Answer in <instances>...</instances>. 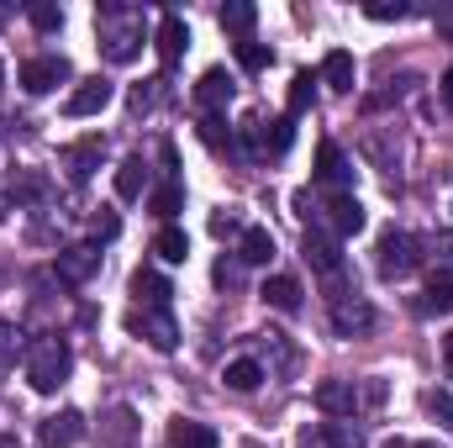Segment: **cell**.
<instances>
[{
  "instance_id": "cell-2",
  "label": "cell",
  "mask_w": 453,
  "mask_h": 448,
  "mask_svg": "<svg viewBox=\"0 0 453 448\" xmlns=\"http://www.w3.org/2000/svg\"><path fill=\"white\" fill-rule=\"evenodd\" d=\"M69 369H74V353H69L64 337H37V343L27 348V380H32V390L53 396V390L69 380Z\"/></svg>"
},
{
  "instance_id": "cell-22",
  "label": "cell",
  "mask_w": 453,
  "mask_h": 448,
  "mask_svg": "<svg viewBox=\"0 0 453 448\" xmlns=\"http://www.w3.org/2000/svg\"><path fill=\"white\" fill-rule=\"evenodd\" d=\"M148 190V164H142V153H132V158H121V169H116V196L121 201H137Z\"/></svg>"
},
{
  "instance_id": "cell-46",
  "label": "cell",
  "mask_w": 453,
  "mask_h": 448,
  "mask_svg": "<svg viewBox=\"0 0 453 448\" xmlns=\"http://www.w3.org/2000/svg\"><path fill=\"white\" fill-rule=\"evenodd\" d=\"M0 85H5V69H0Z\"/></svg>"
},
{
  "instance_id": "cell-12",
  "label": "cell",
  "mask_w": 453,
  "mask_h": 448,
  "mask_svg": "<svg viewBox=\"0 0 453 448\" xmlns=\"http://www.w3.org/2000/svg\"><path fill=\"white\" fill-rule=\"evenodd\" d=\"M185 42H190V27H185L174 11H164V16H158V37H153V48H158V58H164V69H174V64L185 58Z\"/></svg>"
},
{
  "instance_id": "cell-24",
  "label": "cell",
  "mask_w": 453,
  "mask_h": 448,
  "mask_svg": "<svg viewBox=\"0 0 453 448\" xmlns=\"http://www.w3.org/2000/svg\"><path fill=\"white\" fill-rule=\"evenodd\" d=\"M132 296H137L142 306H169L174 290H169V280H164L158 269H137V274H132Z\"/></svg>"
},
{
  "instance_id": "cell-35",
  "label": "cell",
  "mask_w": 453,
  "mask_h": 448,
  "mask_svg": "<svg viewBox=\"0 0 453 448\" xmlns=\"http://www.w3.org/2000/svg\"><path fill=\"white\" fill-rule=\"evenodd\" d=\"M158 85H164V80H142V85L132 90V112H137V116H142V112H153V106H158Z\"/></svg>"
},
{
  "instance_id": "cell-10",
  "label": "cell",
  "mask_w": 453,
  "mask_h": 448,
  "mask_svg": "<svg viewBox=\"0 0 453 448\" xmlns=\"http://www.w3.org/2000/svg\"><path fill=\"white\" fill-rule=\"evenodd\" d=\"M85 438V417L80 412H53V417H42V428H37V448H69Z\"/></svg>"
},
{
  "instance_id": "cell-13",
  "label": "cell",
  "mask_w": 453,
  "mask_h": 448,
  "mask_svg": "<svg viewBox=\"0 0 453 448\" xmlns=\"http://www.w3.org/2000/svg\"><path fill=\"white\" fill-rule=\"evenodd\" d=\"M301 253H306V264H311L317 274H338L342 269V248H338V237H327V232H306Z\"/></svg>"
},
{
  "instance_id": "cell-28",
  "label": "cell",
  "mask_w": 453,
  "mask_h": 448,
  "mask_svg": "<svg viewBox=\"0 0 453 448\" xmlns=\"http://www.w3.org/2000/svg\"><path fill=\"white\" fill-rule=\"evenodd\" d=\"M449 306H453V274H443V269H438V274L427 280V296H422V312H449Z\"/></svg>"
},
{
  "instance_id": "cell-34",
  "label": "cell",
  "mask_w": 453,
  "mask_h": 448,
  "mask_svg": "<svg viewBox=\"0 0 453 448\" xmlns=\"http://www.w3.org/2000/svg\"><path fill=\"white\" fill-rule=\"evenodd\" d=\"M27 16H32V27H37V32H58V27H64V11H58V5H42V0H37V5H27Z\"/></svg>"
},
{
  "instance_id": "cell-3",
  "label": "cell",
  "mask_w": 453,
  "mask_h": 448,
  "mask_svg": "<svg viewBox=\"0 0 453 448\" xmlns=\"http://www.w3.org/2000/svg\"><path fill=\"white\" fill-rule=\"evenodd\" d=\"M422 264V253H417V237L411 232H385L380 243H374V269H380V280H406L411 269Z\"/></svg>"
},
{
  "instance_id": "cell-25",
  "label": "cell",
  "mask_w": 453,
  "mask_h": 448,
  "mask_svg": "<svg viewBox=\"0 0 453 448\" xmlns=\"http://www.w3.org/2000/svg\"><path fill=\"white\" fill-rule=\"evenodd\" d=\"M153 253L164 259V264H185L190 259V237H185V227H158V237H153Z\"/></svg>"
},
{
  "instance_id": "cell-26",
  "label": "cell",
  "mask_w": 453,
  "mask_h": 448,
  "mask_svg": "<svg viewBox=\"0 0 453 448\" xmlns=\"http://www.w3.org/2000/svg\"><path fill=\"white\" fill-rule=\"evenodd\" d=\"M222 380L232 385V390H242V396H248V390H258V385H264V364H258V359H232Z\"/></svg>"
},
{
  "instance_id": "cell-20",
  "label": "cell",
  "mask_w": 453,
  "mask_h": 448,
  "mask_svg": "<svg viewBox=\"0 0 453 448\" xmlns=\"http://www.w3.org/2000/svg\"><path fill=\"white\" fill-rule=\"evenodd\" d=\"M353 80H358V69H353V53L333 48V53L322 58V85H327V90H338V96H348V90H353Z\"/></svg>"
},
{
  "instance_id": "cell-18",
  "label": "cell",
  "mask_w": 453,
  "mask_h": 448,
  "mask_svg": "<svg viewBox=\"0 0 453 448\" xmlns=\"http://www.w3.org/2000/svg\"><path fill=\"white\" fill-rule=\"evenodd\" d=\"M258 296H264V306H274V312H301V280H290V274H269Z\"/></svg>"
},
{
  "instance_id": "cell-14",
  "label": "cell",
  "mask_w": 453,
  "mask_h": 448,
  "mask_svg": "<svg viewBox=\"0 0 453 448\" xmlns=\"http://www.w3.org/2000/svg\"><path fill=\"white\" fill-rule=\"evenodd\" d=\"M327 227H333V237H353V232H364V206H358L348 190H338V196L327 201Z\"/></svg>"
},
{
  "instance_id": "cell-27",
  "label": "cell",
  "mask_w": 453,
  "mask_h": 448,
  "mask_svg": "<svg viewBox=\"0 0 453 448\" xmlns=\"http://www.w3.org/2000/svg\"><path fill=\"white\" fill-rule=\"evenodd\" d=\"M253 21H258V5H248V0H226V5H222V27L232 32V37H242V42H248Z\"/></svg>"
},
{
  "instance_id": "cell-8",
  "label": "cell",
  "mask_w": 453,
  "mask_h": 448,
  "mask_svg": "<svg viewBox=\"0 0 453 448\" xmlns=\"http://www.w3.org/2000/svg\"><path fill=\"white\" fill-rule=\"evenodd\" d=\"M111 96H116V85L111 80H80L74 90H69V101H64V116H96V112H106L111 106Z\"/></svg>"
},
{
  "instance_id": "cell-1",
  "label": "cell",
  "mask_w": 453,
  "mask_h": 448,
  "mask_svg": "<svg viewBox=\"0 0 453 448\" xmlns=\"http://www.w3.org/2000/svg\"><path fill=\"white\" fill-rule=\"evenodd\" d=\"M96 27H101V48L111 64H132L142 53V11L137 5H101L96 11Z\"/></svg>"
},
{
  "instance_id": "cell-43",
  "label": "cell",
  "mask_w": 453,
  "mask_h": 448,
  "mask_svg": "<svg viewBox=\"0 0 453 448\" xmlns=\"http://www.w3.org/2000/svg\"><path fill=\"white\" fill-rule=\"evenodd\" d=\"M443 101H449V112H453V69L443 74Z\"/></svg>"
},
{
  "instance_id": "cell-38",
  "label": "cell",
  "mask_w": 453,
  "mask_h": 448,
  "mask_svg": "<svg viewBox=\"0 0 453 448\" xmlns=\"http://www.w3.org/2000/svg\"><path fill=\"white\" fill-rule=\"evenodd\" d=\"M327 433H333V448H364V438L348 433V428H327Z\"/></svg>"
},
{
  "instance_id": "cell-11",
  "label": "cell",
  "mask_w": 453,
  "mask_h": 448,
  "mask_svg": "<svg viewBox=\"0 0 453 448\" xmlns=\"http://www.w3.org/2000/svg\"><path fill=\"white\" fill-rule=\"evenodd\" d=\"M333 328L342 337H358L374 328V306L369 301H358V296H333Z\"/></svg>"
},
{
  "instance_id": "cell-21",
  "label": "cell",
  "mask_w": 453,
  "mask_h": 448,
  "mask_svg": "<svg viewBox=\"0 0 453 448\" xmlns=\"http://www.w3.org/2000/svg\"><path fill=\"white\" fill-rule=\"evenodd\" d=\"M169 448H222V438H217L206 422L180 417V422H169Z\"/></svg>"
},
{
  "instance_id": "cell-30",
  "label": "cell",
  "mask_w": 453,
  "mask_h": 448,
  "mask_svg": "<svg viewBox=\"0 0 453 448\" xmlns=\"http://www.w3.org/2000/svg\"><path fill=\"white\" fill-rule=\"evenodd\" d=\"M21 348H27V343H21V328H16V322H0V369H11V364L21 359Z\"/></svg>"
},
{
  "instance_id": "cell-39",
  "label": "cell",
  "mask_w": 453,
  "mask_h": 448,
  "mask_svg": "<svg viewBox=\"0 0 453 448\" xmlns=\"http://www.w3.org/2000/svg\"><path fill=\"white\" fill-rule=\"evenodd\" d=\"M217 280H222V285H237L242 274H237V269H232V264H226V259H222V264H217Z\"/></svg>"
},
{
  "instance_id": "cell-32",
  "label": "cell",
  "mask_w": 453,
  "mask_h": 448,
  "mask_svg": "<svg viewBox=\"0 0 453 448\" xmlns=\"http://www.w3.org/2000/svg\"><path fill=\"white\" fill-rule=\"evenodd\" d=\"M311 85H317V80H311L306 69H301V74L290 80V116H301L306 106H311V101H317V90H311Z\"/></svg>"
},
{
  "instance_id": "cell-15",
  "label": "cell",
  "mask_w": 453,
  "mask_h": 448,
  "mask_svg": "<svg viewBox=\"0 0 453 448\" xmlns=\"http://www.w3.org/2000/svg\"><path fill=\"white\" fill-rule=\"evenodd\" d=\"M196 101H201L211 116L226 112V106H232V74H226V69H206L201 85H196Z\"/></svg>"
},
{
  "instance_id": "cell-36",
  "label": "cell",
  "mask_w": 453,
  "mask_h": 448,
  "mask_svg": "<svg viewBox=\"0 0 453 448\" xmlns=\"http://www.w3.org/2000/svg\"><path fill=\"white\" fill-rule=\"evenodd\" d=\"M427 412H433L443 428H453V396L449 390H427Z\"/></svg>"
},
{
  "instance_id": "cell-9",
  "label": "cell",
  "mask_w": 453,
  "mask_h": 448,
  "mask_svg": "<svg viewBox=\"0 0 453 448\" xmlns=\"http://www.w3.org/2000/svg\"><path fill=\"white\" fill-rule=\"evenodd\" d=\"M317 406L327 417H353L364 406V390H358V380H322L317 385Z\"/></svg>"
},
{
  "instance_id": "cell-23",
  "label": "cell",
  "mask_w": 453,
  "mask_h": 448,
  "mask_svg": "<svg viewBox=\"0 0 453 448\" xmlns=\"http://www.w3.org/2000/svg\"><path fill=\"white\" fill-rule=\"evenodd\" d=\"M237 259H242V264H269V259H274V237H269V227H242V237H237Z\"/></svg>"
},
{
  "instance_id": "cell-41",
  "label": "cell",
  "mask_w": 453,
  "mask_h": 448,
  "mask_svg": "<svg viewBox=\"0 0 453 448\" xmlns=\"http://www.w3.org/2000/svg\"><path fill=\"white\" fill-rule=\"evenodd\" d=\"M438 27L453 37V5H438Z\"/></svg>"
},
{
  "instance_id": "cell-37",
  "label": "cell",
  "mask_w": 453,
  "mask_h": 448,
  "mask_svg": "<svg viewBox=\"0 0 453 448\" xmlns=\"http://www.w3.org/2000/svg\"><path fill=\"white\" fill-rule=\"evenodd\" d=\"M296 448H333V433H327V428H301Z\"/></svg>"
},
{
  "instance_id": "cell-45",
  "label": "cell",
  "mask_w": 453,
  "mask_h": 448,
  "mask_svg": "<svg viewBox=\"0 0 453 448\" xmlns=\"http://www.w3.org/2000/svg\"><path fill=\"white\" fill-rule=\"evenodd\" d=\"M5 206H11V201H5V196H0V217H5Z\"/></svg>"
},
{
  "instance_id": "cell-19",
  "label": "cell",
  "mask_w": 453,
  "mask_h": 448,
  "mask_svg": "<svg viewBox=\"0 0 453 448\" xmlns=\"http://www.w3.org/2000/svg\"><path fill=\"white\" fill-rule=\"evenodd\" d=\"M317 180H322V185H338V190L353 180V164L342 158L338 143H322V148H317Z\"/></svg>"
},
{
  "instance_id": "cell-44",
  "label": "cell",
  "mask_w": 453,
  "mask_h": 448,
  "mask_svg": "<svg viewBox=\"0 0 453 448\" xmlns=\"http://www.w3.org/2000/svg\"><path fill=\"white\" fill-rule=\"evenodd\" d=\"M443 359H449V369H453V333L443 337Z\"/></svg>"
},
{
  "instance_id": "cell-6",
  "label": "cell",
  "mask_w": 453,
  "mask_h": 448,
  "mask_svg": "<svg viewBox=\"0 0 453 448\" xmlns=\"http://www.w3.org/2000/svg\"><path fill=\"white\" fill-rule=\"evenodd\" d=\"M96 269H101V243H74V248H64L58 264H53V274H58L69 290H80Z\"/></svg>"
},
{
  "instance_id": "cell-7",
  "label": "cell",
  "mask_w": 453,
  "mask_h": 448,
  "mask_svg": "<svg viewBox=\"0 0 453 448\" xmlns=\"http://www.w3.org/2000/svg\"><path fill=\"white\" fill-rule=\"evenodd\" d=\"M290 137H296V116H269V121H253L248 127V143H253L258 158H280L290 148Z\"/></svg>"
},
{
  "instance_id": "cell-33",
  "label": "cell",
  "mask_w": 453,
  "mask_h": 448,
  "mask_svg": "<svg viewBox=\"0 0 453 448\" xmlns=\"http://www.w3.org/2000/svg\"><path fill=\"white\" fill-rule=\"evenodd\" d=\"M237 64L258 74V69H269V64H274V53H269L264 42H237Z\"/></svg>"
},
{
  "instance_id": "cell-17",
  "label": "cell",
  "mask_w": 453,
  "mask_h": 448,
  "mask_svg": "<svg viewBox=\"0 0 453 448\" xmlns=\"http://www.w3.org/2000/svg\"><path fill=\"white\" fill-rule=\"evenodd\" d=\"M101 153H106V143H101V137H85V143L64 148V169H69V180H90V174H96V164H101Z\"/></svg>"
},
{
  "instance_id": "cell-31",
  "label": "cell",
  "mask_w": 453,
  "mask_h": 448,
  "mask_svg": "<svg viewBox=\"0 0 453 448\" xmlns=\"http://www.w3.org/2000/svg\"><path fill=\"white\" fill-rule=\"evenodd\" d=\"M364 16H374V21H406V16H417V5H406V0H369L364 5Z\"/></svg>"
},
{
  "instance_id": "cell-40",
  "label": "cell",
  "mask_w": 453,
  "mask_h": 448,
  "mask_svg": "<svg viewBox=\"0 0 453 448\" xmlns=\"http://www.w3.org/2000/svg\"><path fill=\"white\" fill-rule=\"evenodd\" d=\"M380 448H443V444H411V438H385Z\"/></svg>"
},
{
  "instance_id": "cell-5",
  "label": "cell",
  "mask_w": 453,
  "mask_h": 448,
  "mask_svg": "<svg viewBox=\"0 0 453 448\" xmlns=\"http://www.w3.org/2000/svg\"><path fill=\"white\" fill-rule=\"evenodd\" d=\"M127 328H132L137 337H148L158 353H174V348H180V328H174L169 306H142V312H132V317H127Z\"/></svg>"
},
{
  "instance_id": "cell-42",
  "label": "cell",
  "mask_w": 453,
  "mask_h": 448,
  "mask_svg": "<svg viewBox=\"0 0 453 448\" xmlns=\"http://www.w3.org/2000/svg\"><path fill=\"white\" fill-rule=\"evenodd\" d=\"M96 232L101 237H116V217H96Z\"/></svg>"
},
{
  "instance_id": "cell-29",
  "label": "cell",
  "mask_w": 453,
  "mask_h": 448,
  "mask_svg": "<svg viewBox=\"0 0 453 448\" xmlns=\"http://www.w3.org/2000/svg\"><path fill=\"white\" fill-rule=\"evenodd\" d=\"M148 206H153V217H164V227H169V217L185 206V190L169 180V185H158V190H153V201H148Z\"/></svg>"
},
{
  "instance_id": "cell-16",
  "label": "cell",
  "mask_w": 453,
  "mask_h": 448,
  "mask_svg": "<svg viewBox=\"0 0 453 448\" xmlns=\"http://www.w3.org/2000/svg\"><path fill=\"white\" fill-rule=\"evenodd\" d=\"M132 438H137V412H132V406H111V412L101 417V444L132 448Z\"/></svg>"
},
{
  "instance_id": "cell-4",
  "label": "cell",
  "mask_w": 453,
  "mask_h": 448,
  "mask_svg": "<svg viewBox=\"0 0 453 448\" xmlns=\"http://www.w3.org/2000/svg\"><path fill=\"white\" fill-rule=\"evenodd\" d=\"M69 80H74V69H69L64 53H42V58H27L21 64V90H32V96H48V90L69 85Z\"/></svg>"
}]
</instances>
